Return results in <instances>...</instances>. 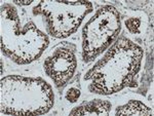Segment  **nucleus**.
Segmentation results:
<instances>
[{
  "label": "nucleus",
  "instance_id": "1",
  "mask_svg": "<svg viewBox=\"0 0 154 116\" xmlns=\"http://www.w3.org/2000/svg\"><path fill=\"white\" fill-rule=\"evenodd\" d=\"M142 59L143 49L130 39L121 37L85 75L84 79L91 80L89 90L108 96L126 86H135Z\"/></svg>",
  "mask_w": 154,
  "mask_h": 116
},
{
  "label": "nucleus",
  "instance_id": "2",
  "mask_svg": "<svg viewBox=\"0 0 154 116\" xmlns=\"http://www.w3.org/2000/svg\"><path fill=\"white\" fill-rule=\"evenodd\" d=\"M48 36L32 21L22 27L18 9L11 4L1 6V51L19 65L37 60L48 46Z\"/></svg>",
  "mask_w": 154,
  "mask_h": 116
},
{
  "label": "nucleus",
  "instance_id": "3",
  "mask_svg": "<svg viewBox=\"0 0 154 116\" xmlns=\"http://www.w3.org/2000/svg\"><path fill=\"white\" fill-rule=\"evenodd\" d=\"M0 111L4 114L40 115L54 106L53 88L42 78L7 76L0 81Z\"/></svg>",
  "mask_w": 154,
  "mask_h": 116
},
{
  "label": "nucleus",
  "instance_id": "4",
  "mask_svg": "<svg viewBox=\"0 0 154 116\" xmlns=\"http://www.w3.org/2000/svg\"><path fill=\"white\" fill-rule=\"evenodd\" d=\"M93 11L88 1H40L34 16H42L46 31L56 38H66L77 31L86 14Z\"/></svg>",
  "mask_w": 154,
  "mask_h": 116
},
{
  "label": "nucleus",
  "instance_id": "5",
  "mask_svg": "<svg viewBox=\"0 0 154 116\" xmlns=\"http://www.w3.org/2000/svg\"><path fill=\"white\" fill-rule=\"evenodd\" d=\"M120 30V14L115 7H100L82 30L83 61L88 63L104 53L117 38Z\"/></svg>",
  "mask_w": 154,
  "mask_h": 116
},
{
  "label": "nucleus",
  "instance_id": "6",
  "mask_svg": "<svg viewBox=\"0 0 154 116\" xmlns=\"http://www.w3.org/2000/svg\"><path fill=\"white\" fill-rule=\"evenodd\" d=\"M74 50L75 47L59 46L44 61V71L59 90L65 87L75 74L77 59Z\"/></svg>",
  "mask_w": 154,
  "mask_h": 116
},
{
  "label": "nucleus",
  "instance_id": "7",
  "mask_svg": "<svg viewBox=\"0 0 154 116\" xmlns=\"http://www.w3.org/2000/svg\"><path fill=\"white\" fill-rule=\"evenodd\" d=\"M111 109L112 104L109 101L95 99L73 108L69 115H108Z\"/></svg>",
  "mask_w": 154,
  "mask_h": 116
},
{
  "label": "nucleus",
  "instance_id": "8",
  "mask_svg": "<svg viewBox=\"0 0 154 116\" xmlns=\"http://www.w3.org/2000/svg\"><path fill=\"white\" fill-rule=\"evenodd\" d=\"M115 115H152V110L140 101L131 100L126 104L116 108Z\"/></svg>",
  "mask_w": 154,
  "mask_h": 116
},
{
  "label": "nucleus",
  "instance_id": "9",
  "mask_svg": "<svg viewBox=\"0 0 154 116\" xmlns=\"http://www.w3.org/2000/svg\"><path fill=\"white\" fill-rule=\"evenodd\" d=\"M80 90L76 86H70L65 93V98L69 103H75L80 97Z\"/></svg>",
  "mask_w": 154,
  "mask_h": 116
},
{
  "label": "nucleus",
  "instance_id": "10",
  "mask_svg": "<svg viewBox=\"0 0 154 116\" xmlns=\"http://www.w3.org/2000/svg\"><path fill=\"white\" fill-rule=\"evenodd\" d=\"M126 28L131 33H139L141 27V20L138 18H131L125 21Z\"/></svg>",
  "mask_w": 154,
  "mask_h": 116
},
{
  "label": "nucleus",
  "instance_id": "11",
  "mask_svg": "<svg viewBox=\"0 0 154 116\" xmlns=\"http://www.w3.org/2000/svg\"><path fill=\"white\" fill-rule=\"evenodd\" d=\"M34 0H14V3L17 4V5H29L33 2Z\"/></svg>",
  "mask_w": 154,
  "mask_h": 116
},
{
  "label": "nucleus",
  "instance_id": "12",
  "mask_svg": "<svg viewBox=\"0 0 154 116\" xmlns=\"http://www.w3.org/2000/svg\"><path fill=\"white\" fill-rule=\"evenodd\" d=\"M1 75H3V61L1 60Z\"/></svg>",
  "mask_w": 154,
  "mask_h": 116
}]
</instances>
